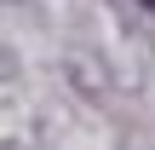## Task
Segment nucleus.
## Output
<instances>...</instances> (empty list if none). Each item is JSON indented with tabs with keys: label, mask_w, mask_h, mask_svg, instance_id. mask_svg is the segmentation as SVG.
<instances>
[{
	"label": "nucleus",
	"mask_w": 155,
	"mask_h": 150,
	"mask_svg": "<svg viewBox=\"0 0 155 150\" xmlns=\"http://www.w3.org/2000/svg\"><path fill=\"white\" fill-rule=\"evenodd\" d=\"M138 6H150V12H155V0H138Z\"/></svg>",
	"instance_id": "obj_1"
}]
</instances>
